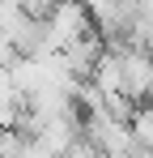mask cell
I'll use <instances>...</instances> for the list:
<instances>
[{
    "mask_svg": "<svg viewBox=\"0 0 153 158\" xmlns=\"http://www.w3.org/2000/svg\"><path fill=\"white\" fill-rule=\"evenodd\" d=\"M64 158H102V154L94 150V145H89V141H85V137H81V141H76V145H73V150H68Z\"/></svg>",
    "mask_w": 153,
    "mask_h": 158,
    "instance_id": "cell-7",
    "label": "cell"
},
{
    "mask_svg": "<svg viewBox=\"0 0 153 158\" xmlns=\"http://www.w3.org/2000/svg\"><path fill=\"white\" fill-rule=\"evenodd\" d=\"M132 154H136V150H132Z\"/></svg>",
    "mask_w": 153,
    "mask_h": 158,
    "instance_id": "cell-8",
    "label": "cell"
},
{
    "mask_svg": "<svg viewBox=\"0 0 153 158\" xmlns=\"http://www.w3.org/2000/svg\"><path fill=\"white\" fill-rule=\"evenodd\" d=\"M89 30H94V17H89L85 0H55L47 13H43V34H47L51 52H64L68 43H76Z\"/></svg>",
    "mask_w": 153,
    "mask_h": 158,
    "instance_id": "cell-1",
    "label": "cell"
},
{
    "mask_svg": "<svg viewBox=\"0 0 153 158\" xmlns=\"http://www.w3.org/2000/svg\"><path fill=\"white\" fill-rule=\"evenodd\" d=\"M128 128H132L136 150H153V103H136V107H132Z\"/></svg>",
    "mask_w": 153,
    "mask_h": 158,
    "instance_id": "cell-3",
    "label": "cell"
},
{
    "mask_svg": "<svg viewBox=\"0 0 153 158\" xmlns=\"http://www.w3.org/2000/svg\"><path fill=\"white\" fill-rule=\"evenodd\" d=\"M17 158H55V154H51V150H43L34 137H26V141H22V150H17Z\"/></svg>",
    "mask_w": 153,
    "mask_h": 158,
    "instance_id": "cell-6",
    "label": "cell"
},
{
    "mask_svg": "<svg viewBox=\"0 0 153 158\" xmlns=\"http://www.w3.org/2000/svg\"><path fill=\"white\" fill-rule=\"evenodd\" d=\"M43 150H51L55 158H64L68 150H73L76 141H81V111H64V115H51V120H43L38 128L30 132Z\"/></svg>",
    "mask_w": 153,
    "mask_h": 158,
    "instance_id": "cell-2",
    "label": "cell"
},
{
    "mask_svg": "<svg viewBox=\"0 0 153 158\" xmlns=\"http://www.w3.org/2000/svg\"><path fill=\"white\" fill-rule=\"evenodd\" d=\"M26 98H22V90L13 85V73L0 64V107H22Z\"/></svg>",
    "mask_w": 153,
    "mask_h": 158,
    "instance_id": "cell-5",
    "label": "cell"
},
{
    "mask_svg": "<svg viewBox=\"0 0 153 158\" xmlns=\"http://www.w3.org/2000/svg\"><path fill=\"white\" fill-rule=\"evenodd\" d=\"M26 17L30 13H22L13 0H0V34H9V39H17V30L26 26Z\"/></svg>",
    "mask_w": 153,
    "mask_h": 158,
    "instance_id": "cell-4",
    "label": "cell"
}]
</instances>
